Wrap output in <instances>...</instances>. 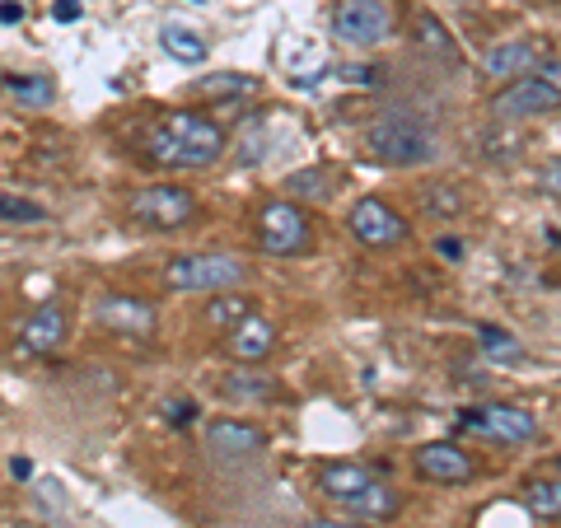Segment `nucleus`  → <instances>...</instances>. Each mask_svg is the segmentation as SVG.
<instances>
[{
	"label": "nucleus",
	"instance_id": "obj_34",
	"mask_svg": "<svg viewBox=\"0 0 561 528\" xmlns=\"http://www.w3.org/2000/svg\"><path fill=\"white\" fill-rule=\"evenodd\" d=\"M10 478H14V482H28V478H33V463H28V459H10Z\"/></svg>",
	"mask_w": 561,
	"mask_h": 528
},
{
	"label": "nucleus",
	"instance_id": "obj_14",
	"mask_svg": "<svg viewBox=\"0 0 561 528\" xmlns=\"http://www.w3.org/2000/svg\"><path fill=\"white\" fill-rule=\"evenodd\" d=\"M542 66V51L534 47V43H524V38H511V43H496L482 57V70L491 80H519V76H534V70Z\"/></svg>",
	"mask_w": 561,
	"mask_h": 528
},
{
	"label": "nucleus",
	"instance_id": "obj_11",
	"mask_svg": "<svg viewBox=\"0 0 561 528\" xmlns=\"http://www.w3.org/2000/svg\"><path fill=\"white\" fill-rule=\"evenodd\" d=\"M99 328L117 332V337H150L154 332V309L136 295H103L94 305Z\"/></svg>",
	"mask_w": 561,
	"mask_h": 528
},
{
	"label": "nucleus",
	"instance_id": "obj_18",
	"mask_svg": "<svg viewBox=\"0 0 561 528\" xmlns=\"http://www.w3.org/2000/svg\"><path fill=\"white\" fill-rule=\"evenodd\" d=\"M160 43H164L169 57H173V61H183V66L206 61V38H202V33H192V28H183V24H164Z\"/></svg>",
	"mask_w": 561,
	"mask_h": 528
},
{
	"label": "nucleus",
	"instance_id": "obj_16",
	"mask_svg": "<svg viewBox=\"0 0 561 528\" xmlns=\"http://www.w3.org/2000/svg\"><path fill=\"white\" fill-rule=\"evenodd\" d=\"M272 346H276V328H272L267 319H257V313H249V319H243L239 328L225 332V351H230L234 360H243V365L267 360Z\"/></svg>",
	"mask_w": 561,
	"mask_h": 528
},
{
	"label": "nucleus",
	"instance_id": "obj_35",
	"mask_svg": "<svg viewBox=\"0 0 561 528\" xmlns=\"http://www.w3.org/2000/svg\"><path fill=\"white\" fill-rule=\"evenodd\" d=\"M305 528H365V524H332V519H313V524H305Z\"/></svg>",
	"mask_w": 561,
	"mask_h": 528
},
{
	"label": "nucleus",
	"instance_id": "obj_36",
	"mask_svg": "<svg viewBox=\"0 0 561 528\" xmlns=\"http://www.w3.org/2000/svg\"><path fill=\"white\" fill-rule=\"evenodd\" d=\"M187 5H206V0H187Z\"/></svg>",
	"mask_w": 561,
	"mask_h": 528
},
{
	"label": "nucleus",
	"instance_id": "obj_1",
	"mask_svg": "<svg viewBox=\"0 0 561 528\" xmlns=\"http://www.w3.org/2000/svg\"><path fill=\"white\" fill-rule=\"evenodd\" d=\"M146 150H150V160H160L169 169H210L225 154V131H220V122L179 108L164 122H154V131L146 136Z\"/></svg>",
	"mask_w": 561,
	"mask_h": 528
},
{
	"label": "nucleus",
	"instance_id": "obj_27",
	"mask_svg": "<svg viewBox=\"0 0 561 528\" xmlns=\"http://www.w3.org/2000/svg\"><path fill=\"white\" fill-rule=\"evenodd\" d=\"M164 416L173 421V426H187V421L197 416V402H187V398H173V402H164Z\"/></svg>",
	"mask_w": 561,
	"mask_h": 528
},
{
	"label": "nucleus",
	"instance_id": "obj_21",
	"mask_svg": "<svg viewBox=\"0 0 561 528\" xmlns=\"http://www.w3.org/2000/svg\"><path fill=\"white\" fill-rule=\"evenodd\" d=\"M524 505H529V515L561 519V482H548V478L529 482V491H524Z\"/></svg>",
	"mask_w": 561,
	"mask_h": 528
},
{
	"label": "nucleus",
	"instance_id": "obj_32",
	"mask_svg": "<svg viewBox=\"0 0 561 528\" xmlns=\"http://www.w3.org/2000/svg\"><path fill=\"white\" fill-rule=\"evenodd\" d=\"M342 76H346L351 84H375V66H346Z\"/></svg>",
	"mask_w": 561,
	"mask_h": 528
},
{
	"label": "nucleus",
	"instance_id": "obj_24",
	"mask_svg": "<svg viewBox=\"0 0 561 528\" xmlns=\"http://www.w3.org/2000/svg\"><path fill=\"white\" fill-rule=\"evenodd\" d=\"M0 220H5V225H43L47 206L24 202V197H14V192H5V197H0Z\"/></svg>",
	"mask_w": 561,
	"mask_h": 528
},
{
	"label": "nucleus",
	"instance_id": "obj_15",
	"mask_svg": "<svg viewBox=\"0 0 561 528\" xmlns=\"http://www.w3.org/2000/svg\"><path fill=\"white\" fill-rule=\"evenodd\" d=\"M20 342H24V351H33V356H51L61 342H66V313H61V305H38L24 319V328H20Z\"/></svg>",
	"mask_w": 561,
	"mask_h": 528
},
{
	"label": "nucleus",
	"instance_id": "obj_13",
	"mask_svg": "<svg viewBox=\"0 0 561 528\" xmlns=\"http://www.w3.org/2000/svg\"><path fill=\"white\" fill-rule=\"evenodd\" d=\"M416 472L431 482H440V486H459L472 478V459L459 445H449V439H435V445L416 449Z\"/></svg>",
	"mask_w": 561,
	"mask_h": 528
},
{
	"label": "nucleus",
	"instance_id": "obj_33",
	"mask_svg": "<svg viewBox=\"0 0 561 528\" xmlns=\"http://www.w3.org/2000/svg\"><path fill=\"white\" fill-rule=\"evenodd\" d=\"M435 253L454 262V257H463V243H459V239H440V243H435Z\"/></svg>",
	"mask_w": 561,
	"mask_h": 528
},
{
	"label": "nucleus",
	"instance_id": "obj_3",
	"mask_svg": "<svg viewBox=\"0 0 561 528\" xmlns=\"http://www.w3.org/2000/svg\"><path fill=\"white\" fill-rule=\"evenodd\" d=\"M365 150H370V160L379 164H393V169H412V164H426L435 160V131L421 127L416 117H383L375 122L370 131H365Z\"/></svg>",
	"mask_w": 561,
	"mask_h": 528
},
{
	"label": "nucleus",
	"instance_id": "obj_2",
	"mask_svg": "<svg viewBox=\"0 0 561 528\" xmlns=\"http://www.w3.org/2000/svg\"><path fill=\"white\" fill-rule=\"evenodd\" d=\"M319 491L328 501H337L342 509L360 519H389L398 509V496L393 486H383L370 468L360 463H323L319 468Z\"/></svg>",
	"mask_w": 561,
	"mask_h": 528
},
{
	"label": "nucleus",
	"instance_id": "obj_6",
	"mask_svg": "<svg viewBox=\"0 0 561 528\" xmlns=\"http://www.w3.org/2000/svg\"><path fill=\"white\" fill-rule=\"evenodd\" d=\"M192 216H197V197L183 187L154 183L131 197V220L146 225V230H183V225H192Z\"/></svg>",
	"mask_w": 561,
	"mask_h": 528
},
{
	"label": "nucleus",
	"instance_id": "obj_28",
	"mask_svg": "<svg viewBox=\"0 0 561 528\" xmlns=\"http://www.w3.org/2000/svg\"><path fill=\"white\" fill-rule=\"evenodd\" d=\"M538 187L552 192V197H561V160H548V164L538 169Z\"/></svg>",
	"mask_w": 561,
	"mask_h": 528
},
{
	"label": "nucleus",
	"instance_id": "obj_22",
	"mask_svg": "<svg viewBox=\"0 0 561 528\" xmlns=\"http://www.w3.org/2000/svg\"><path fill=\"white\" fill-rule=\"evenodd\" d=\"M249 299H239V295H220V299H210V305H206V323L210 328H225V332H230V328H239L243 319H249Z\"/></svg>",
	"mask_w": 561,
	"mask_h": 528
},
{
	"label": "nucleus",
	"instance_id": "obj_31",
	"mask_svg": "<svg viewBox=\"0 0 561 528\" xmlns=\"http://www.w3.org/2000/svg\"><path fill=\"white\" fill-rule=\"evenodd\" d=\"M0 20H5V28L24 24V5H20V0H5V5H0Z\"/></svg>",
	"mask_w": 561,
	"mask_h": 528
},
{
	"label": "nucleus",
	"instance_id": "obj_4",
	"mask_svg": "<svg viewBox=\"0 0 561 528\" xmlns=\"http://www.w3.org/2000/svg\"><path fill=\"white\" fill-rule=\"evenodd\" d=\"M249 280V262L234 253H183L164 267L169 290H234Z\"/></svg>",
	"mask_w": 561,
	"mask_h": 528
},
{
	"label": "nucleus",
	"instance_id": "obj_30",
	"mask_svg": "<svg viewBox=\"0 0 561 528\" xmlns=\"http://www.w3.org/2000/svg\"><path fill=\"white\" fill-rule=\"evenodd\" d=\"M534 76H538L542 84H552V90L561 94V61H542V66L534 70Z\"/></svg>",
	"mask_w": 561,
	"mask_h": 528
},
{
	"label": "nucleus",
	"instance_id": "obj_7",
	"mask_svg": "<svg viewBox=\"0 0 561 528\" xmlns=\"http://www.w3.org/2000/svg\"><path fill=\"white\" fill-rule=\"evenodd\" d=\"M393 28V14L383 0H337L332 10V33L346 47H379Z\"/></svg>",
	"mask_w": 561,
	"mask_h": 528
},
{
	"label": "nucleus",
	"instance_id": "obj_19",
	"mask_svg": "<svg viewBox=\"0 0 561 528\" xmlns=\"http://www.w3.org/2000/svg\"><path fill=\"white\" fill-rule=\"evenodd\" d=\"M5 94L28 103V108H47V103L57 99V84H51L47 76H20V70H10V76H5Z\"/></svg>",
	"mask_w": 561,
	"mask_h": 528
},
{
	"label": "nucleus",
	"instance_id": "obj_26",
	"mask_svg": "<svg viewBox=\"0 0 561 528\" xmlns=\"http://www.w3.org/2000/svg\"><path fill=\"white\" fill-rule=\"evenodd\" d=\"M257 90V80L253 76H210V80H202V94L206 99H230V94H253Z\"/></svg>",
	"mask_w": 561,
	"mask_h": 528
},
{
	"label": "nucleus",
	"instance_id": "obj_25",
	"mask_svg": "<svg viewBox=\"0 0 561 528\" xmlns=\"http://www.w3.org/2000/svg\"><path fill=\"white\" fill-rule=\"evenodd\" d=\"M416 43H421V47H431V51H440V57H454V51H459V47H454V38L445 33V24L435 20V14H416Z\"/></svg>",
	"mask_w": 561,
	"mask_h": 528
},
{
	"label": "nucleus",
	"instance_id": "obj_20",
	"mask_svg": "<svg viewBox=\"0 0 561 528\" xmlns=\"http://www.w3.org/2000/svg\"><path fill=\"white\" fill-rule=\"evenodd\" d=\"M220 393L230 398V402H257V398H272L276 383L262 379V375H253V369H239V375H230V379L220 383Z\"/></svg>",
	"mask_w": 561,
	"mask_h": 528
},
{
	"label": "nucleus",
	"instance_id": "obj_5",
	"mask_svg": "<svg viewBox=\"0 0 561 528\" xmlns=\"http://www.w3.org/2000/svg\"><path fill=\"white\" fill-rule=\"evenodd\" d=\"M257 243L272 257H295L313 243V225L295 202H267L257 216Z\"/></svg>",
	"mask_w": 561,
	"mask_h": 528
},
{
	"label": "nucleus",
	"instance_id": "obj_9",
	"mask_svg": "<svg viewBox=\"0 0 561 528\" xmlns=\"http://www.w3.org/2000/svg\"><path fill=\"white\" fill-rule=\"evenodd\" d=\"M346 230L356 234L365 249H393V243L408 239V220H402L393 206H383L375 197H360L346 210Z\"/></svg>",
	"mask_w": 561,
	"mask_h": 528
},
{
	"label": "nucleus",
	"instance_id": "obj_29",
	"mask_svg": "<svg viewBox=\"0 0 561 528\" xmlns=\"http://www.w3.org/2000/svg\"><path fill=\"white\" fill-rule=\"evenodd\" d=\"M51 20H57V24H76L80 20V0H51Z\"/></svg>",
	"mask_w": 561,
	"mask_h": 528
},
{
	"label": "nucleus",
	"instance_id": "obj_8",
	"mask_svg": "<svg viewBox=\"0 0 561 528\" xmlns=\"http://www.w3.org/2000/svg\"><path fill=\"white\" fill-rule=\"evenodd\" d=\"M463 431H478L486 439H505V445H529L538 435V421L534 412L515 408V402H486V408H472L459 416Z\"/></svg>",
	"mask_w": 561,
	"mask_h": 528
},
{
	"label": "nucleus",
	"instance_id": "obj_12",
	"mask_svg": "<svg viewBox=\"0 0 561 528\" xmlns=\"http://www.w3.org/2000/svg\"><path fill=\"white\" fill-rule=\"evenodd\" d=\"M262 445H267V435L249 426V421H230V416L206 421V449L216 459H253V454H262Z\"/></svg>",
	"mask_w": 561,
	"mask_h": 528
},
{
	"label": "nucleus",
	"instance_id": "obj_10",
	"mask_svg": "<svg viewBox=\"0 0 561 528\" xmlns=\"http://www.w3.org/2000/svg\"><path fill=\"white\" fill-rule=\"evenodd\" d=\"M557 108H561V94L552 84H542L538 76H519L491 99V113L501 122L505 117H542V113H557Z\"/></svg>",
	"mask_w": 561,
	"mask_h": 528
},
{
	"label": "nucleus",
	"instance_id": "obj_23",
	"mask_svg": "<svg viewBox=\"0 0 561 528\" xmlns=\"http://www.w3.org/2000/svg\"><path fill=\"white\" fill-rule=\"evenodd\" d=\"M286 187H290V197H300V202H323L328 192H332L323 169H300V173H290Z\"/></svg>",
	"mask_w": 561,
	"mask_h": 528
},
{
	"label": "nucleus",
	"instance_id": "obj_17",
	"mask_svg": "<svg viewBox=\"0 0 561 528\" xmlns=\"http://www.w3.org/2000/svg\"><path fill=\"white\" fill-rule=\"evenodd\" d=\"M478 346H482V356L496 360V365H519V360H524L519 337H515V332H505V328L478 323Z\"/></svg>",
	"mask_w": 561,
	"mask_h": 528
}]
</instances>
